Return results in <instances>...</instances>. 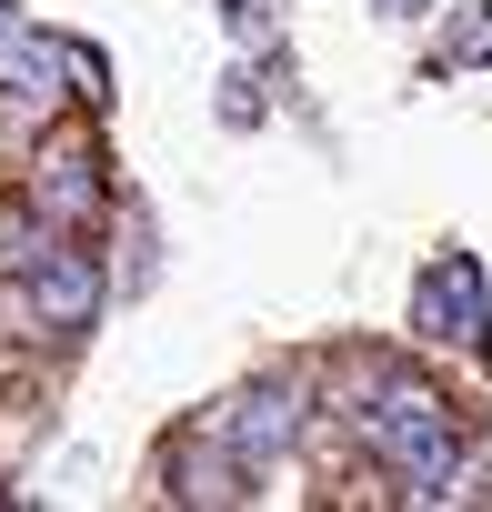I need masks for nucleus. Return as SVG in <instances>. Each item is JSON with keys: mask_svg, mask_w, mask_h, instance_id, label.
<instances>
[{"mask_svg": "<svg viewBox=\"0 0 492 512\" xmlns=\"http://www.w3.org/2000/svg\"><path fill=\"white\" fill-rule=\"evenodd\" d=\"M221 21H231L241 41H262V31H272V0H221Z\"/></svg>", "mask_w": 492, "mask_h": 512, "instance_id": "nucleus-8", "label": "nucleus"}, {"mask_svg": "<svg viewBox=\"0 0 492 512\" xmlns=\"http://www.w3.org/2000/svg\"><path fill=\"white\" fill-rule=\"evenodd\" d=\"M221 121L241 131V121H262V91H252V71H231V91H221Z\"/></svg>", "mask_w": 492, "mask_h": 512, "instance_id": "nucleus-7", "label": "nucleus"}, {"mask_svg": "<svg viewBox=\"0 0 492 512\" xmlns=\"http://www.w3.org/2000/svg\"><path fill=\"white\" fill-rule=\"evenodd\" d=\"M31 211H41L51 231H91V211H101V151L51 141V151L31 161Z\"/></svg>", "mask_w": 492, "mask_h": 512, "instance_id": "nucleus-6", "label": "nucleus"}, {"mask_svg": "<svg viewBox=\"0 0 492 512\" xmlns=\"http://www.w3.org/2000/svg\"><path fill=\"white\" fill-rule=\"evenodd\" d=\"M412 332L442 352H482L492 342V272L482 251H442V262L412 282Z\"/></svg>", "mask_w": 492, "mask_h": 512, "instance_id": "nucleus-2", "label": "nucleus"}, {"mask_svg": "<svg viewBox=\"0 0 492 512\" xmlns=\"http://www.w3.org/2000/svg\"><path fill=\"white\" fill-rule=\"evenodd\" d=\"M21 302H31L41 332H91L101 322V262H91V241H41L21 262Z\"/></svg>", "mask_w": 492, "mask_h": 512, "instance_id": "nucleus-4", "label": "nucleus"}, {"mask_svg": "<svg viewBox=\"0 0 492 512\" xmlns=\"http://www.w3.org/2000/svg\"><path fill=\"white\" fill-rule=\"evenodd\" d=\"M11 31H21V21H11V0H0V41H11Z\"/></svg>", "mask_w": 492, "mask_h": 512, "instance_id": "nucleus-10", "label": "nucleus"}, {"mask_svg": "<svg viewBox=\"0 0 492 512\" xmlns=\"http://www.w3.org/2000/svg\"><path fill=\"white\" fill-rule=\"evenodd\" d=\"M452 61H492V11H472V21H462V41H452Z\"/></svg>", "mask_w": 492, "mask_h": 512, "instance_id": "nucleus-9", "label": "nucleus"}, {"mask_svg": "<svg viewBox=\"0 0 492 512\" xmlns=\"http://www.w3.org/2000/svg\"><path fill=\"white\" fill-rule=\"evenodd\" d=\"M71 91H81V81H71V41H61V31H31V21H21L11 41H0V101H11V111L41 121V111H61Z\"/></svg>", "mask_w": 492, "mask_h": 512, "instance_id": "nucleus-5", "label": "nucleus"}, {"mask_svg": "<svg viewBox=\"0 0 492 512\" xmlns=\"http://www.w3.org/2000/svg\"><path fill=\"white\" fill-rule=\"evenodd\" d=\"M201 442L231 452L241 472H252V462H282V452L302 442V392H292V382H252V392H231V402L201 422Z\"/></svg>", "mask_w": 492, "mask_h": 512, "instance_id": "nucleus-3", "label": "nucleus"}, {"mask_svg": "<svg viewBox=\"0 0 492 512\" xmlns=\"http://www.w3.org/2000/svg\"><path fill=\"white\" fill-rule=\"evenodd\" d=\"M352 432L372 442V462L382 472H402V492L412 502H462V492H482L472 472H462V432H452V412H442V392H422V382H362V402H352Z\"/></svg>", "mask_w": 492, "mask_h": 512, "instance_id": "nucleus-1", "label": "nucleus"}]
</instances>
